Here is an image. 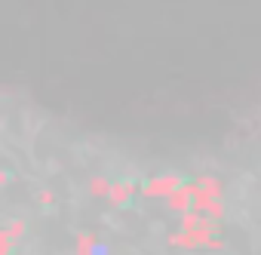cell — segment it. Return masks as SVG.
<instances>
[{
    "label": "cell",
    "instance_id": "obj_1",
    "mask_svg": "<svg viewBox=\"0 0 261 255\" xmlns=\"http://www.w3.org/2000/svg\"><path fill=\"white\" fill-rule=\"evenodd\" d=\"M178 188H181L178 175H160V178H151V182L145 185V194H148V197H169V194L178 191Z\"/></svg>",
    "mask_w": 261,
    "mask_h": 255
},
{
    "label": "cell",
    "instance_id": "obj_2",
    "mask_svg": "<svg viewBox=\"0 0 261 255\" xmlns=\"http://www.w3.org/2000/svg\"><path fill=\"white\" fill-rule=\"evenodd\" d=\"M129 194H133V185H129V182H123V185H114V188H111V200H114V203L129 200Z\"/></svg>",
    "mask_w": 261,
    "mask_h": 255
},
{
    "label": "cell",
    "instance_id": "obj_3",
    "mask_svg": "<svg viewBox=\"0 0 261 255\" xmlns=\"http://www.w3.org/2000/svg\"><path fill=\"white\" fill-rule=\"evenodd\" d=\"M92 194H108V182L105 178H95L92 182Z\"/></svg>",
    "mask_w": 261,
    "mask_h": 255
}]
</instances>
